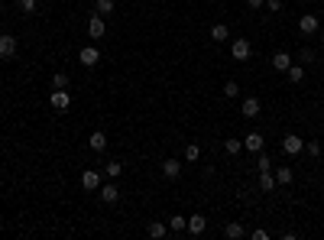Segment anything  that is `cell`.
Listing matches in <instances>:
<instances>
[{
  "instance_id": "d590c367",
  "label": "cell",
  "mask_w": 324,
  "mask_h": 240,
  "mask_svg": "<svg viewBox=\"0 0 324 240\" xmlns=\"http://www.w3.org/2000/svg\"><path fill=\"white\" fill-rule=\"evenodd\" d=\"M159 4H162V0H159Z\"/></svg>"
},
{
  "instance_id": "d6986e66",
  "label": "cell",
  "mask_w": 324,
  "mask_h": 240,
  "mask_svg": "<svg viewBox=\"0 0 324 240\" xmlns=\"http://www.w3.org/2000/svg\"><path fill=\"white\" fill-rule=\"evenodd\" d=\"M169 230H172V234H185V230H188V218L185 215H172L169 218Z\"/></svg>"
},
{
  "instance_id": "5b68a950",
  "label": "cell",
  "mask_w": 324,
  "mask_h": 240,
  "mask_svg": "<svg viewBox=\"0 0 324 240\" xmlns=\"http://www.w3.org/2000/svg\"><path fill=\"white\" fill-rule=\"evenodd\" d=\"M87 36H91V39H104V36H107V23H104V16L91 13V20H87Z\"/></svg>"
},
{
  "instance_id": "f546056e",
  "label": "cell",
  "mask_w": 324,
  "mask_h": 240,
  "mask_svg": "<svg viewBox=\"0 0 324 240\" xmlns=\"http://www.w3.org/2000/svg\"><path fill=\"white\" fill-rule=\"evenodd\" d=\"M52 88H68V75L65 72H55V75H52Z\"/></svg>"
},
{
  "instance_id": "9c48e42d",
  "label": "cell",
  "mask_w": 324,
  "mask_h": 240,
  "mask_svg": "<svg viewBox=\"0 0 324 240\" xmlns=\"http://www.w3.org/2000/svg\"><path fill=\"white\" fill-rule=\"evenodd\" d=\"M262 143H266V137H262L259 130H253V133H247V137H243V146H247L250 153H262Z\"/></svg>"
},
{
  "instance_id": "836d02e7",
  "label": "cell",
  "mask_w": 324,
  "mask_h": 240,
  "mask_svg": "<svg viewBox=\"0 0 324 240\" xmlns=\"http://www.w3.org/2000/svg\"><path fill=\"white\" fill-rule=\"evenodd\" d=\"M247 7H250V10H262V7H266V0H247Z\"/></svg>"
},
{
  "instance_id": "3957f363",
  "label": "cell",
  "mask_w": 324,
  "mask_h": 240,
  "mask_svg": "<svg viewBox=\"0 0 324 240\" xmlns=\"http://www.w3.org/2000/svg\"><path fill=\"white\" fill-rule=\"evenodd\" d=\"M230 56L237 59V62H247V59L253 56V46H250V39H243V36H240V39H233V42H230Z\"/></svg>"
},
{
  "instance_id": "5bb4252c",
  "label": "cell",
  "mask_w": 324,
  "mask_h": 240,
  "mask_svg": "<svg viewBox=\"0 0 324 240\" xmlns=\"http://www.w3.org/2000/svg\"><path fill=\"white\" fill-rule=\"evenodd\" d=\"M162 175L165 179H179L182 175V159H162Z\"/></svg>"
},
{
  "instance_id": "ac0fdd59",
  "label": "cell",
  "mask_w": 324,
  "mask_h": 240,
  "mask_svg": "<svg viewBox=\"0 0 324 240\" xmlns=\"http://www.w3.org/2000/svg\"><path fill=\"white\" fill-rule=\"evenodd\" d=\"M285 78H288L292 85H302V82H305V65H295V62H292V65L285 68Z\"/></svg>"
},
{
  "instance_id": "cb8c5ba5",
  "label": "cell",
  "mask_w": 324,
  "mask_h": 240,
  "mask_svg": "<svg viewBox=\"0 0 324 240\" xmlns=\"http://www.w3.org/2000/svg\"><path fill=\"white\" fill-rule=\"evenodd\" d=\"M182 159H185V163H198V159H201V146L198 143H188L185 153H182Z\"/></svg>"
},
{
  "instance_id": "f1b7e54d",
  "label": "cell",
  "mask_w": 324,
  "mask_h": 240,
  "mask_svg": "<svg viewBox=\"0 0 324 240\" xmlns=\"http://www.w3.org/2000/svg\"><path fill=\"white\" fill-rule=\"evenodd\" d=\"M224 97H240V85L237 82H224Z\"/></svg>"
},
{
  "instance_id": "30bf717a",
  "label": "cell",
  "mask_w": 324,
  "mask_h": 240,
  "mask_svg": "<svg viewBox=\"0 0 324 240\" xmlns=\"http://www.w3.org/2000/svg\"><path fill=\"white\" fill-rule=\"evenodd\" d=\"M81 189L84 192H98L101 189V175L94 172V169H84V172H81Z\"/></svg>"
},
{
  "instance_id": "2e32d148",
  "label": "cell",
  "mask_w": 324,
  "mask_h": 240,
  "mask_svg": "<svg viewBox=\"0 0 324 240\" xmlns=\"http://www.w3.org/2000/svg\"><path fill=\"white\" fill-rule=\"evenodd\" d=\"M113 10H117V4H113V0H94V13L104 16V20L113 16Z\"/></svg>"
},
{
  "instance_id": "44dd1931",
  "label": "cell",
  "mask_w": 324,
  "mask_h": 240,
  "mask_svg": "<svg viewBox=\"0 0 324 240\" xmlns=\"http://www.w3.org/2000/svg\"><path fill=\"white\" fill-rule=\"evenodd\" d=\"M243 234H247V230H243V224H240V221H230V224L224 227V237H227V240H240Z\"/></svg>"
},
{
  "instance_id": "277c9868",
  "label": "cell",
  "mask_w": 324,
  "mask_h": 240,
  "mask_svg": "<svg viewBox=\"0 0 324 240\" xmlns=\"http://www.w3.org/2000/svg\"><path fill=\"white\" fill-rule=\"evenodd\" d=\"M305 149V140L299 137V133H288V137H282V153L285 156H299Z\"/></svg>"
},
{
  "instance_id": "83f0119b",
  "label": "cell",
  "mask_w": 324,
  "mask_h": 240,
  "mask_svg": "<svg viewBox=\"0 0 324 240\" xmlns=\"http://www.w3.org/2000/svg\"><path fill=\"white\" fill-rule=\"evenodd\" d=\"M256 169H259V172H266V169H273V159H269L266 153H256Z\"/></svg>"
},
{
  "instance_id": "ba28073f",
  "label": "cell",
  "mask_w": 324,
  "mask_h": 240,
  "mask_svg": "<svg viewBox=\"0 0 324 240\" xmlns=\"http://www.w3.org/2000/svg\"><path fill=\"white\" fill-rule=\"evenodd\" d=\"M98 195H101V201H104V204H117V201H120V189H117L113 182L101 185V189H98Z\"/></svg>"
},
{
  "instance_id": "7a4b0ae2",
  "label": "cell",
  "mask_w": 324,
  "mask_h": 240,
  "mask_svg": "<svg viewBox=\"0 0 324 240\" xmlns=\"http://www.w3.org/2000/svg\"><path fill=\"white\" fill-rule=\"evenodd\" d=\"M16 49H20V42H16V36H10V33H4L0 36V62H10L16 56Z\"/></svg>"
},
{
  "instance_id": "9a60e30c",
  "label": "cell",
  "mask_w": 324,
  "mask_h": 240,
  "mask_svg": "<svg viewBox=\"0 0 324 240\" xmlns=\"http://www.w3.org/2000/svg\"><path fill=\"white\" fill-rule=\"evenodd\" d=\"M146 234H150L153 240H162L165 234H169V224H165V221H150V227H146Z\"/></svg>"
},
{
  "instance_id": "4316f807",
  "label": "cell",
  "mask_w": 324,
  "mask_h": 240,
  "mask_svg": "<svg viewBox=\"0 0 324 240\" xmlns=\"http://www.w3.org/2000/svg\"><path fill=\"white\" fill-rule=\"evenodd\" d=\"M104 172H107V179H117V175L124 172V163H113V159H110V163L104 166Z\"/></svg>"
},
{
  "instance_id": "7c38bea8",
  "label": "cell",
  "mask_w": 324,
  "mask_h": 240,
  "mask_svg": "<svg viewBox=\"0 0 324 240\" xmlns=\"http://www.w3.org/2000/svg\"><path fill=\"white\" fill-rule=\"evenodd\" d=\"M204 230H208V218H204V215H191V218H188V234H191V237H201Z\"/></svg>"
},
{
  "instance_id": "e0dca14e",
  "label": "cell",
  "mask_w": 324,
  "mask_h": 240,
  "mask_svg": "<svg viewBox=\"0 0 324 240\" xmlns=\"http://www.w3.org/2000/svg\"><path fill=\"white\" fill-rule=\"evenodd\" d=\"M279 185H276V175H273V169H266V172H259V192H276Z\"/></svg>"
},
{
  "instance_id": "1f68e13d",
  "label": "cell",
  "mask_w": 324,
  "mask_h": 240,
  "mask_svg": "<svg viewBox=\"0 0 324 240\" xmlns=\"http://www.w3.org/2000/svg\"><path fill=\"white\" fill-rule=\"evenodd\" d=\"M250 237H253V240H269V230H266V227H256Z\"/></svg>"
},
{
  "instance_id": "52a82bcc",
  "label": "cell",
  "mask_w": 324,
  "mask_h": 240,
  "mask_svg": "<svg viewBox=\"0 0 324 240\" xmlns=\"http://www.w3.org/2000/svg\"><path fill=\"white\" fill-rule=\"evenodd\" d=\"M318 26H321V20L314 13H305L302 20H299V30H302V36H314L318 33Z\"/></svg>"
},
{
  "instance_id": "8992f818",
  "label": "cell",
  "mask_w": 324,
  "mask_h": 240,
  "mask_svg": "<svg viewBox=\"0 0 324 240\" xmlns=\"http://www.w3.org/2000/svg\"><path fill=\"white\" fill-rule=\"evenodd\" d=\"M78 62H81L84 68H94L101 62V52L94 49V46H81V52H78Z\"/></svg>"
},
{
  "instance_id": "ffe728a7",
  "label": "cell",
  "mask_w": 324,
  "mask_h": 240,
  "mask_svg": "<svg viewBox=\"0 0 324 240\" xmlns=\"http://www.w3.org/2000/svg\"><path fill=\"white\" fill-rule=\"evenodd\" d=\"M269 62H273V68H276V72H285V68L292 65V56H288V52H276V56L269 59Z\"/></svg>"
},
{
  "instance_id": "e575fe53",
  "label": "cell",
  "mask_w": 324,
  "mask_h": 240,
  "mask_svg": "<svg viewBox=\"0 0 324 240\" xmlns=\"http://www.w3.org/2000/svg\"><path fill=\"white\" fill-rule=\"evenodd\" d=\"M299 59H302V62H311V59H314V52H311V49H302V52H299Z\"/></svg>"
},
{
  "instance_id": "4dcf8cb0",
  "label": "cell",
  "mask_w": 324,
  "mask_h": 240,
  "mask_svg": "<svg viewBox=\"0 0 324 240\" xmlns=\"http://www.w3.org/2000/svg\"><path fill=\"white\" fill-rule=\"evenodd\" d=\"M23 13H36V0H16Z\"/></svg>"
},
{
  "instance_id": "603a6c76",
  "label": "cell",
  "mask_w": 324,
  "mask_h": 240,
  "mask_svg": "<svg viewBox=\"0 0 324 240\" xmlns=\"http://www.w3.org/2000/svg\"><path fill=\"white\" fill-rule=\"evenodd\" d=\"M273 175H276V185H292V169L288 166H279Z\"/></svg>"
},
{
  "instance_id": "8fae6325",
  "label": "cell",
  "mask_w": 324,
  "mask_h": 240,
  "mask_svg": "<svg viewBox=\"0 0 324 240\" xmlns=\"http://www.w3.org/2000/svg\"><path fill=\"white\" fill-rule=\"evenodd\" d=\"M259 111H262V104H259V97H247V101L240 104V114L247 120H253V117H259Z\"/></svg>"
},
{
  "instance_id": "6da1fadb",
  "label": "cell",
  "mask_w": 324,
  "mask_h": 240,
  "mask_svg": "<svg viewBox=\"0 0 324 240\" xmlns=\"http://www.w3.org/2000/svg\"><path fill=\"white\" fill-rule=\"evenodd\" d=\"M49 104H52V108H55L58 114H65L68 108H72V94H68V88H52Z\"/></svg>"
},
{
  "instance_id": "d4e9b609",
  "label": "cell",
  "mask_w": 324,
  "mask_h": 240,
  "mask_svg": "<svg viewBox=\"0 0 324 240\" xmlns=\"http://www.w3.org/2000/svg\"><path fill=\"white\" fill-rule=\"evenodd\" d=\"M240 149H243V143H240V140H237V137H230V140H224V153H227V156H237V153H240Z\"/></svg>"
},
{
  "instance_id": "4fadbf2b",
  "label": "cell",
  "mask_w": 324,
  "mask_h": 240,
  "mask_svg": "<svg viewBox=\"0 0 324 240\" xmlns=\"http://www.w3.org/2000/svg\"><path fill=\"white\" fill-rule=\"evenodd\" d=\"M87 146H91L94 153H104V149H107V133H104V130H94L91 137H87Z\"/></svg>"
},
{
  "instance_id": "7402d4cb",
  "label": "cell",
  "mask_w": 324,
  "mask_h": 240,
  "mask_svg": "<svg viewBox=\"0 0 324 240\" xmlns=\"http://www.w3.org/2000/svg\"><path fill=\"white\" fill-rule=\"evenodd\" d=\"M211 39H214V42H227V39H230V30H227L224 23H214V26H211Z\"/></svg>"
},
{
  "instance_id": "484cf974",
  "label": "cell",
  "mask_w": 324,
  "mask_h": 240,
  "mask_svg": "<svg viewBox=\"0 0 324 240\" xmlns=\"http://www.w3.org/2000/svg\"><path fill=\"white\" fill-rule=\"evenodd\" d=\"M302 153H308V156L318 159V156H321V143H318V140H305V149H302Z\"/></svg>"
},
{
  "instance_id": "d6a6232c",
  "label": "cell",
  "mask_w": 324,
  "mask_h": 240,
  "mask_svg": "<svg viewBox=\"0 0 324 240\" xmlns=\"http://www.w3.org/2000/svg\"><path fill=\"white\" fill-rule=\"evenodd\" d=\"M266 10L269 13H279V10H282V0H266Z\"/></svg>"
}]
</instances>
